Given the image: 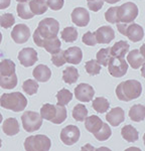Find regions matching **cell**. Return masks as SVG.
Returning a JSON list of instances; mask_svg holds the SVG:
<instances>
[{
	"mask_svg": "<svg viewBox=\"0 0 145 151\" xmlns=\"http://www.w3.org/2000/svg\"><path fill=\"white\" fill-rule=\"evenodd\" d=\"M60 29V23L57 19L47 17L45 18L38 23L37 28L33 33V40L35 45L39 47H42V42L45 40L57 37Z\"/></svg>",
	"mask_w": 145,
	"mask_h": 151,
	"instance_id": "obj_1",
	"label": "cell"
},
{
	"mask_svg": "<svg viewBox=\"0 0 145 151\" xmlns=\"http://www.w3.org/2000/svg\"><path fill=\"white\" fill-rule=\"evenodd\" d=\"M142 93L141 83L137 80L122 82L116 88V96L120 101L129 102L139 98Z\"/></svg>",
	"mask_w": 145,
	"mask_h": 151,
	"instance_id": "obj_2",
	"label": "cell"
},
{
	"mask_svg": "<svg viewBox=\"0 0 145 151\" xmlns=\"http://www.w3.org/2000/svg\"><path fill=\"white\" fill-rule=\"evenodd\" d=\"M0 105L4 109H8L13 112H20L27 106V99L19 92L3 94L0 97Z\"/></svg>",
	"mask_w": 145,
	"mask_h": 151,
	"instance_id": "obj_3",
	"label": "cell"
},
{
	"mask_svg": "<svg viewBox=\"0 0 145 151\" xmlns=\"http://www.w3.org/2000/svg\"><path fill=\"white\" fill-rule=\"evenodd\" d=\"M50 139L45 135L29 136L24 141V149L27 151H47L50 150Z\"/></svg>",
	"mask_w": 145,
	"mask_h": 151,
	"instance_id": "obj_4",
	"label": "cell"
},
{
	"mask_svg": "<svg viewBox=\"0 0 145 151\" xmlns=\"http://www.w3.org/2000/svg\"><path fill=\"white\" fill-rule=\"evenodd\" d=\"M22 126L26 132H34L42 125V117L40 114L32 111H25L21 116Z\"/></svg>",
	"mask_w": 145,
	"mask_h": 151,
	"instance_id": "obj_5",
	"label": "cell"
},
{
	"mask_svg": "<svg viewBox=\"0 0 145 151\" xmlns=\"http://www.w3.org/2000/svg\"><path fill=\"white\" fill-rule=\"evenodd\" d=\"M137 16H138V7L133 2H126L123 5L118 6L119 22H133Z\"/></svg>",
	"mask_w": 145,
	"mask_h": 151,
	"instance_id": "obj_6",
	"label": "cell"
},
{
	"mask_svg": "<svg viewBox=\"0 0 145 151\" xmlns=\"http://www.w3.org/2000/svg\"><path fill=\"white\" fill-rule=\"evenodd\" d=\"M109 73L114 78H121L126 75L128 70V63L124 60V58L112 57L108 64Z\"/></svg>",
	"mask_w": 145,
	"mask_h": 151,
	"instance_id": "obj_7",
	"label": "cell"
},
{
	"mask_svg": "<svg viewBox=\"0 0 145 151\" xmlns=\"http://www.w3.org/2000/svg\"><path fill=\"white\" fill-rule=\"evenodd\" d=\"M80 129L75 125H67L60 132V140L66 145H72L80 139Z\"/></svg>",
	"mask_w": 145,
	"mask_h": 151,
	"instance_id": "obj_8",
	"label": "cell"
},
{
	"mask_svg": "<svg viewBox=\"0 0 145 151\" xmlns=\"http://www.w3.org/2000/svg\"><path fill=\"white\" fill-rule=\"evenodd\" d=\"M11 37L14 42L18 45L26 42L30 37V29L26 24H16L11 31Z\"/></svg>",
	"mask_w": 145,
	"mask_h": 151,
	"instance_id": "obj_9",
	"label": "cell"
},
{
	"mask_svg": "<svg viewBox=\"0 0 145 151\" xmlns=\"http://www.w3.org/2000/svg\"><path fill=\"white\" fill-rule=\"evenodd\" d=\"M95 91L93 87L90 86L89 84H82L78 85L75 89V97L81 102H90L93 100Z\"/></svg>",
	"mask_w": 145,
	"mask_h": 151,
	"instance_id": "obj_10",
	"label": "cell"
},
{
	"mask_svg": "<svg viewBox=\"0 0 145 151\" xmlns=\"http://www.w3.org/2000/svg\"><path fill=\"white\" fill-rule=\"evenodd\" d=\"M18 60L23 67H31L37 62V52L31 47H25L19 52Z\"/></svg>",
	"mask_w": 145,
	"mask_h": 151,
	"instance_id": "obj_11",
	"label": "cell"
},
{
	"mask_svg": "<svg viewBox=\"0 0 145 151\" xmlns=\"http://www.w3.org/2000/svg\"><path fill=\"white\" fill-rule=\"evenodd\" d=\"M72 21L80 27H85L89 24L90 21V14L89 11L84 7H77L72 12Z\"/></svg>",
	"mask_w": 145,
	"mask_h": 151,
	"instance_id": "obj_12",
	"label": "cell"
},
{
	"mask_svg": "<svg viewBox=\"0 0 145 151\" xmlns=\"http://www.w3.org/2000/svg\"><path fill=\"white\" fill-rule=\"evenodd\" d=\"M96 36L97 43L105 45V43H110L111 41L115 38V32L111 26H101L94 32Z\"/></svg>",
	"mask_w": 145,
	"mask_h": 151,
	"instance_id": "obj_13",
	"label": "cell"
},
{
	"mask_svg": "<svg viewBox=\"0 0 145 151\" xmlns=\"http://www.w3.org/2000/svg\"><path fill=\"white\" fill-rule=\"evenodd\" d=\"M125 35L133 42H138L144 37V30L139 24L130 22L128 23L127 28L125 30Z\"/></svg>",
	"mask_w": 145,
	"mask_h": 151,
	"instance_id": "obj_14",
	"label": "cell"
},
{
	"mask_svg": "<svg viewBox=\"0 0 145 151\" xmlns=\"http://www.w3.org/2000/svg\"><path fill=\"white\" fill-rule=\"evenodd\" d=\"M106 120L108 121L113 127L119 126L123 121L125 120V113L124 110L120 107L113 108L110 112H108L106 115Z\"/></svg>",
	"mask_w": 145,
	"mask_h": 151,
	"instance_id": "obj_15",
	"label": "cell"
},
{
	"mask_svg": "<svg viewBox=\"0 0 145 151\" xmlns=\"http://www.w3.org/2000/svg\"><path fill=\"white\" fill-rule=\"evenodd\" d=\"M65 57L67 63L72 65H79L83 58V52L78 47H72L65 50Z\"/></svg>",
	"mask_w": 145,
	"mask_h": 151,
	"instance_id": "obj_16",
	"label": "cell"
},
{
	"mask_svg": "<svg viewBox=\"0 0 145 151\" xmlns=\"http://www.w3.org/2000/svg\"><path fill=\"white\" fill-rule=\"evenodd\" d=\"M33 78L40 83H45L52 77V70L45 65H38L32 72Z\"/></svg>",
	"mask_w": 145,
	"mask_h": 151,
	"instance_id": "obj_17",
	"label": "cell"
},
{
	"mask_svg": "<svg viewBox=\"0 0 145 151\" xmlns=\"http://www.w3.org/2000/svg\"><path fill=\"white\" fill-rule=\"evenodd\" d=\"M129 43L125 40L117 41L112 47H110V52L112 57L124 58L129 52Z\"/></svg>",
	"mask_w": 145,
	"mask_h": 151,
	"instance_id": "obj_18",
	"label": "cell"
},
{
	"mask_svg": "<svg viewBox=\"0 0 145 151\" xmlns=\"http://www.w3.org/2000/svg\"><path fill=\"white\" fill-rule=\"evenodd\" d=\"M127 62L132 69L137 70L145 63V58L139 52V50H133L127 55Z\"/></svg>",
	"mask_w": 145,
	"mask_h": 151,
	"instance_id": "obj_19",
	"label": "cell"
},
{
	"mask_svg": "<svg viewBox=\"0 0 145 151\" xmlns=\"http://www.w3.org/2000/svg\"><path fill=\"white\" fill-rule=\"evenodd\" d=\"M2 130L7 136H14L19 132V124L15 118H8L3 122Z\"/></svg>",
	"mask_w": 145,
	"mask_h": 151,
	"instance_id": "obj_20",
	"label": "cell"
},
{
	"mask_svg": "<svg viewBox=\"0 0 145 151\" xmlns=\"http://www.w3.org/2000/svg\"><path fill=\"white\" fill-rule=\"evenodd\" d=\"M103 121L101 120L100 117L96 115H92L90 117H87L85 119V127L87 130L91 133H96L103 125Z\"/></svg>",
	"mask_w": 145,
	"mask_h": 151,
	"instance_id": "obj_21",
	"label": "cell"
},
{
	"mask_svg": "<svg viewBox=\"0 0 145 151\" xmlns=\"http://www.w3.org/2000/svg\"><path fill=\"white\" fill-rule=\"evenodd\" d=\"M129 118L134 122H141L145 119V106L141 104L134 105L129 110Z\"/></svg>",
	"mask_w": 145,
	"mask_h": 151,
	"instance_id": "obj_22",
	"label": "cell"
},
{
	"mask_svg": "<svg viewBox=\"0 0 145 151\" xmlns=\"http://www.w3.org/2000/svg\"><path fill=\"white\" fill-rule=\"evenodd\" d=\"M28 4L31 12L34 15H42L47 12L48 8L47 0H30Z\"/></svg>",
	"mask_w": 145,
	"mask_h": 151,
	"instance_id": "obj_23",
	"label": "cell"
},
{
	"mask_svg": "<svg viewBox=\"0 0 145 151\" xmlns=\"http://www.w3.org/2000/svg\"><path fill=\"white\" fill-rule=\"evenodd\" d=\"M60 45H62V43H60V40L57 38V37L45 40L42 42V47L45 48L48 53H52V55L60 52Z\"/></svg>",
	"mask_w": 145,
	"mask_h": 151,
	"instance_id": "obj_24",
	"label": "cell"
},
{
	"mask_svg": "<svg viewBox=\"0 0 145 151\" xmlns=\"http://www.w3.org/2000/svg\"><path fill=\"white\" fill-rule=\"evenodd\" d=\"M121 135H122V137L126 141H128V142H135V141H137L139 138L137 129L134 128L131 125L124 126V127L122 128V130H121Z\"/></svg>",
	"mask_w": 145,
	"mask_h": 151,
	"instance_id": "obj_25",
	"label": "cell"
},
{
	"mask_svg": "<svg viewBox=\"0 0 145 151\" xmlns=\"http://www.w3.org/2000/svg\"><path fill=\"white\" fill-rule=\"evenodd\" d=\"M17 85V76L13 74L11 76H1L0 75V87L5 90H11Z\"/></svg>",
	"mask_w": 145,
	"mask_h": 151,
	"instance_id": "obj_26",
	"label": "cell"
},
{
	"mask_svg": "<svg viewBox=\"0 0 145 151\" xmlns=\"http://www.w3.org/2000/svg\"><path fill=\"white\" fill-rule=\"evenodd\" d=\"M79 79V72L76 68L74 67H67L66 70L62 72V80L67 84H75Z\"/></svg>",
	"mask_w": 145,
	"mask_h": 151,
	"instance_id": "obj_27",
	"label": "cell"
},
{
	"mask_svg": "<svg viewBox=\"0 0 145 151\" xmlns=\"http://www.w3.org/2000/svg\"><path fill=\"white\" fill-rule=\"evenodd\" d=\"M92 106H93L95 111H97L100 114H103V113H105V112H107V110H109L110 103H109L108 100L106 98H104V97H98V98L93 100Z\"/></svg>",
	"mask_w": 145,
	"mask_h": 151,
	"instance_id": "obj_28",
	"label": "cell"
},
{
	"mask_svg": "<svg viewBox=\"0 0 145 151\" xmlns=\"http://www.w3.org/2000/svg\"><path fill=\"white\" fill-rule=\"evenodd\" d=\"M17 15L22 19H31L34 16V14L31 12L29 8V4L27 2H19L16 7Z\"/></svg>",
	"mask_w": 145,
	"mask_h": 151,
	"instance_id": "obj_29",
	"label": "cell"
},
{
	"mask_svg": "<svg viewBox=\"0 0 145 151\" xmlns=\"http://www.w3.org/2000/svg\"><path fill=\"white\" fill-rule=\"evenodd\" d=\"M15 74V64L11 60H3L0 62V75L11 76Z\"/></svg>",
	"mask_w": 145,
	"mask_h": 151,
	"instance_id": "obj_30",
	"label": "cell"
},
{
	"mask_svg": "<svg viewBox=\"0 0 145 151\" xmlns=\"http://www.w3.org/2000/svg\"><path fill=\"white\" fill-rule=\"evenodd\" d=\"M72 118L78 122H82L85 121V119L88 117V110H87L86 106L83 104H78L75 106V108L72 109Z\"/></svg>",
	"mask_w": 145,
	"mask_h": 151,
	"instance_id": "obj_31",
	"label": "cell"
},
{
	"mask_svg": "<svg viewBox=\"0 0 145 151\" xmlns=\"http://www.w3.org/2000/svg\"><path fill=\"white\" fill-rule=\"evenodd\" d=\"M57 114V107L52 104H45L40 109V116L42 119L52 121Z\"/></svg>",
	"mask_w": 145,
	"mask_h": 151,
	"instance_id": "obj_32",
	"label": "cell"
},
{
	"mask_svg": "<svg viewBox=\"0 0 145 151\" xmlns=\"http://www.w3.org/2000/svg\"><path fill=\"white\" fill-rule=\"evenodd\" d=\"M60 37L66 42H74L78 38V30L75 27H66L60 33Z\"/></svg>",
	"mask_w": 145,
	"mask_h": 151,
	"instance_id": "obj_33",
	"label": "cell"
},
{
	"mask_svg": "<svg viewBox=\"0 0 145 151\" xmlns=\"http://www.w3.org/2000/svg\"><path fill=\"white\" fill-rule=\"evenodd\" d=\"M57 105L66 106V105H67L72 101V92L69 91L67 89H62L57 92Z\"/></svg>",
	"mask_w": 145,
	"mask_h": 151,
	"instance_id": "obj_34",
	"label": "cell"
},
{
	"mask_svg": "<svg viewBox=\"0 0 145 151\" xmlns=\"http://www.w3.org/2000/svg\"><path fill=\"white\" fill-rule=\"evenodd\" d=\"M97 62L99 63L101 65L104 67H107L109 64V60L112 58L110 52V47H106V48H101L98 52H97Z\"/></svg>",
	"mask_w": 145,
	"mask_h": 151,
	"instance_id": "obj_35",
	"label": "cell"
},
{
	"mask_svg": "<svg viewBox=\"0 0 145 151\" xmlns=\"http://www.w3.org/2000/svg\"><path fill=\"white\" fill-rule=\"evenodd\" d=\"M111 135H112V131H111L110 126H109L108 124H105V123H103L102 127L99 129L96 133H94L95 138L99 141L107 140L111 137Z\"/></svg>",
	"mask_w": 145,
	"mask_h": 151,
	"instance_id": "obj_36",
	"label": "cell"
},
{
	"mask_svg": "<svg viewBox=\"0 0 145 151\" xmlns=\"http://www.w3.org/2000/svg\"><path fill=\"white\" fill-rule=\"evenodd\" d=\"M85 69H86V72L88 73L89 75L91 76H96L99 75L101 72V65L97 62V60H91L89 62L86 63L85 65Z\"/></svg>",
	"mask_w": 145,
	"mask_h": 151,
	"instance_id": "obj_37",
	"label": "cell"
},
{
	"mask_svg": "<svg viewBox=\"0 0 145 151\" xmlns=\"http://www.w3.org/2000/svg\"><path fill=\"white\" fill-rule=\"evenodd\" d=\"M22 89L26 94L32 96V95L36 94V92L38 91V84L34 80H26V81H24L22 85Z\"/></svg>",
	"mask_w": 145,
	"mask_h": 151,
	"instance_id": "obj_38",
	"label": "cell"
},
{
	"mask_svg": "<svg viewBox=\"0 0 145 151\" xmlns=\"http://www.w3.org/2000/svg\"><path fill=\"white\" fill-rule=\"evenodd\" d=\"M55 107H57V114H55V117L50 122L54 124H60L67 119V109L65 106H60V105H57Z\"/></svg>",
	"mask_w": 145,
	"mask_h": 151,
	"instance_id": "obj_39",
	"label": "cell"
},
{
	"mask_svg": "<svg viewBox=\"0 0 145 151\" xmlns=\"http://www.w3.org/2000/svg\"><path fill=\"white\" fill-rule=\"evenodd\" d=\"M15 23V17L11 13H4L0 16V26L3 28H9Z\"/></svg>",
	"mask_w": 145,
	"mask_h": 151,
	"instance_id": "obj_40",
	"label": "cell"
},
{
	"mask_svg": "<svg viewBox=\"0 0 145 151\" xmlns=\"http://www.w3.org/2000/svg\"><path fill=\"white\" fill-rule=\"evenodd\" d=\"M105 19L110 23L119 22V18H118V6L110 7L105 13Z\"/></svg>",
	"mask_w": 145,
	"mask_h": 151,
	"instance_id": "obj_41",
	"label": "cell"
},
{
	"mask_svg": "<svg viewBox=\"0 0 145 151\" xmlns=\"http://www.w3.org/2000/svg\"><path fill=\"white\" fill-rule=\"evenodd\" d=\"M52 62L55 67H62L67 63L66 57H65V50H60V52H55L52 57Z\"/></svg>",
	"mask_w": 145,
	"mask_h": 151,
	"instance_id": "obj_42",
	"label": "cell"
},
{
	"mask_svg": "<svg viewBox=\"0 0 145 151\" xmlns=\"http://www.w3.org/2000/svg\"><path fill=\"white\" fill-rule=\"evenodd\" d=\"M82 40H83L85 45H89V47H94L97 43L96 36L94 35V32H91V31H88V32L85 33L83 37H82Z\"/></svg>",
	"mask_w": 145,
	"mask_h": 151,
	"instance_id": "obj_43",
	"label": "cell"
},
{
	"mask_svg": "<svg viewBox=\"0 0 145 151\" xmlns=\"http://www.w3.org/2000/svg\"><path fill=\"white\" fill-rule=\"evenodd\" d=\"M47 6L50 7L52 10H60L64 7L65 1L64 0H47Z\"/></svg>",
	"mask_w": 145,
	"mask_h": 151,
	"instance_id": "obj_44",
	"label": "cell"
},
{
	"mask_svg": "<svg viewBox=\"0 0 145 151\" xmlns=\"http://www.w3.org/2000/svg\"><path fill=\"white\" fill-rule=\"evenodd\" d=\"M104 5V0H94V1H88V7L89 9L94 12L99 11L102 9Z\"/></svg>",
	"mask_w": 145,
	"mask_h": 151,
	"instance_id": "obj_45",
	"label": "cell"
},
{
	"mask_svg": "<svg viewBox=\"0 0 145 151\" xmlns=\"http://www.w3.org/2000/svg\"><path fill=\"white\" fill-rule=\"evenodd\" d=\"M10 3L11 0H0V9H6Z\"/></svg>",
	"mask_w": 145,
	"mask_h": 151,
	"instance_id": "obj_46",
	"label": "cell"
},
{
	"mask_svg": "<svg viewBox=\"0 0 145 151\" xmlns=\"http://www.w3.org/2000/svg\"><path fill=\"white\" fill-rule=\"evenodd\" d=\"M139 52L141 53V55L145 58V43H143V45H141V47H140L139 50Z\"/></svg>",
	"mask_w": 145,
	"mask_h": 151,
	"instance_id": "obj_47",
	"label": "cell"
},
{
	"mask_svg": "<svg viewBox=\"0 0 145 151\" xmlns=\"http://www.w3.org/2000/svg\"><path fill=\"white\" fill-rule=\"evenodd\" d=\"M104 1L107 2L109 4H115V3H117V2H119L120 0H104Z\"/></svg>",
	"mask_w": 145,
	"mask_h": 151,
	"instance_id": "obj_48",
	"label": "cell"
},
{
	"mask_svg": "<svg viewBox=\"0 0 145 151\" xmlns=\"http://www.w3.org/2000/svg\"><path fill=\"white\" fill-rule=\"evenodd\" d=\"M141 67H142L141 68V75H142V77L145 79V63L141 65Z\"/></svg>",
	"mask_w": 145,
	"mask_h": 151,
	"instance_id": "obj_49",
	"label": "cell"
},
{
	"mask_svg": "<svg viewBox=\"0 0 145 151\" xmlns=\"http://www.w3.org/2000/svg\"><path fill=\"white\" fill-rule=\"evenodd\" d=\"M86 148H88V149H92V150H96V148H94L93 146H91V145H89V144L85 145L84 147L82 148V149H83V150H85V149H86Z\"/></svg>",
	"mask_w": 145,
	"mask_h": 151,
	"instance_id": "obj_50",
	"label": "cell"
},
{
	"mask_svg": "<svg viewBox=\"0 0 145 151\" xmlns=\"http://www.w3.org/2000/svg\"><path fill=\"white\" fill-rule=\"evenodd\" d=\"M126 150L127 151H129V150H137V151H140L141 149H140V148H138V147H130V148H127Z\"/></svg>",
	"mask_w": 145,
	"mask_h": 151,
	"instance_id": "obj_51",
	"label": "cell"
},
{
	"mask_svg": "<svg viewBox=\"0 0 145 151\" xmlns=\"http://www.w3.org/2000/svg\"><path fill=\"white\" fill-rule=\"evenodd\" d=\"M96 150H110L109 148H106V147H101L99 148V149H96Z\"/></svg>",
	"mask_w": 145,
	"mask_h": 151,
	"instance_id": "obj_52",
	"label": "cell"
},
{
	"mask_svg": "<svg viewBox=\"0 0 145 151\" xmlns=\"http://www.w3.org/2000/svg\"><path fill=\"white\" fill-rule=\"evenodd\" d=\"M17 2H26L27 0H16Z\"/></svg>",
	"mask_w": 145,
	"mask_h": 151,
	"instance_id": "obj_53",
	"label": "cell"
},
{
	"mask_svg": "<svg viewBox=\"0 0 145 151\" xmlns=\"http://www.w3.org/2000/svg\"><path fill=\"white\" fill-rule=\"evenodd\" d=\"M1 41H2V35H1V32H0V43H1Z\"/></svg>",
	"mask_w": 145,
	"mask_h": 151,
	"instance_id": "obj_54",
	"label": "cell"
},
{
	"mask_svg": "<svg viewBox=\"0 0 145 151\" xmlns=\"http://www.w3.org/2000/svg\"><path fill=\"white\" fill-rule=\"evenodd\" d=\"M1 122H2V115L0 114V123H1Z\"/></svg>",
	"mask_w": 145,
	"mask_h": 151,
	"instance_id": "obj_55",
	"label": "cell"
},
{
	"mask_svg": "<svg viewBox=\"0 0 145 151\" xmlns=\"http://www.w3.org/2000/svg\"><path fill=\"white\" fill-rule=\"evenodd\" d=\"M143 142H144V145H145V134L143 135Z\"/></svg>",
	"mask_w": 145,
	"mask_h": 151,
	"instance_id": "obj_56",
	"label": "cell"
},
{
	"mask_svg": "<svg viewBox=\"0 0 145 151\" xmlns=\"http://www.w3.org/2000/svg\"><path fill=\"white\" fill-rule=\"evenodd\" d=\"M0 147H1V139H0Z\"/></svg>",
	"mask_w": 145,
	"mask_h": 151,
	"instance_id": "obj_57",
	"label": "cell"
},
{
	"mask_svg": "<svg viewBox=\"0 0 145 151\" xmlns=\"http://www.w3.org/2000/svg\"><path fill=\"white\" fill-rule=\"evenodd\" d=\"M87 1H94V0H87Z\"/></svg>",
	"mask_w": 145,
	"mask_h": 151,
	"instance_id": "obj_58",
	"label": "cell"
}]
</instances>
